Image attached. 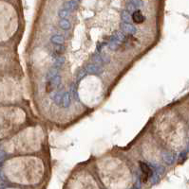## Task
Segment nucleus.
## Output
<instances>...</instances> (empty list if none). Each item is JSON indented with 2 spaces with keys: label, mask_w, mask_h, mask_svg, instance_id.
Instances as JSON below:
<instances>
[{
  "label": "nucleus",
  "mask_w": 189,
  "mask_h": 189,
  "mask_svg": "<svg viewBox=\"0 0 189 189\" xmlns=\"http://www.w3.org/2000/svg\"><path fill=\"white\" fill-rule=\"evenodd\" d=\"M141 169H142V181L143 183H146L148 181L149 177L151 176V169L150 167L144 164V163H141Z\"/></svg>",
  "instance_id": "obj_1"
},
{
  "label": "nucleus",
  "mask_w": 189,
  "mask_h": 189,
  "mask_svg": "<svg viewBox=\"0 0 189 189\" xmlns=\"http://www.w3.org/2000/svg\"><path fill=\"white\" fill-rule=\"evenodd\" d=\"M0 176H1V173H0Z\"/></svg>",
  "instance_id": "obj_4"
},
{
  "label": "nucleus",
  "mask_w": 189,
  "mask_h": 189,
  "mask_svg": "<svg viewBox=\"0 0 189 189\" xmlns=\"http://www.w3.org/2000/svg\"><path fill=\"white\" fill-rule=\"evenodd\" d=\"M132 18H133V21L136 23H143L144 20V17L140 11H136L134 14L132 15Z\"/></svg>",
  "instance_id": "obj_2"
},
{
  "label": "nucleus",
  "mask_w": 189,
  "mask_h": 189,
  "mask_svg": "<svg viewBox=\"0 0 189 189\" xmlns=\"http://www.w3.org/2000/svg\"><path fill=\"white\" fill-rule=\"evenodd\" d=\"M4 157V152L3 151H1V150H0V160H1L2 158Z\"/></svg>",
  "instance_id": "obj_3"
}]
</instances>
